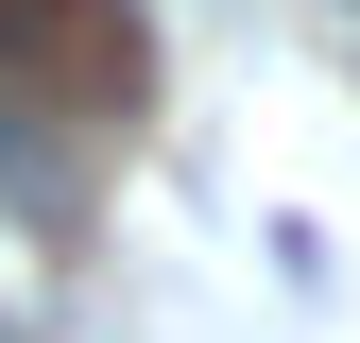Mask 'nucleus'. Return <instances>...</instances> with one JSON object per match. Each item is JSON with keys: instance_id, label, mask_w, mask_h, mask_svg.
<instances>
[{"instance_id": "obj_1", "label": "nucleus", "mask_w": 360, "mask_h": 343, "mask_svg": "<svg viewBox=\"0 0 360 343\" xmlns=\"http://www.w3.org/2000/svg\"><path fill=\"white\" fill-rule=\"evenodd\" d=\"M0 86H34V103H120V86H138V18H120V0H0Z\"/></svg>"}]
</instances>
